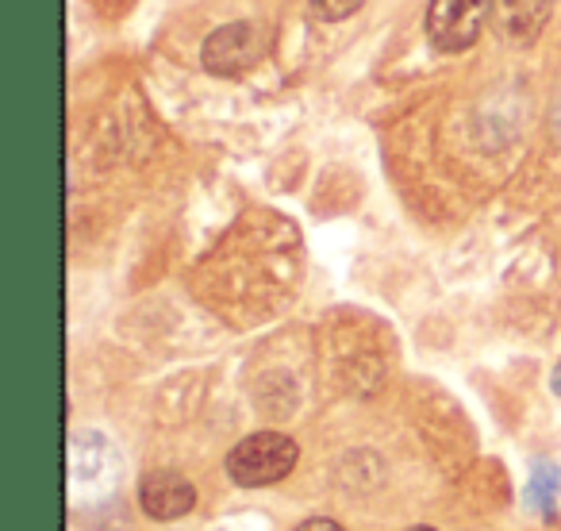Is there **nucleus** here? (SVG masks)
Wrapping results in <instances>:
<instances>
[{"mask_svg":"<svg viewBox=\"0 0 561 531\" xmlns=\"http://www.w3.org/2000/svg\"><path fill=\"white\" fill-rule=\"evenodd\" d=\"M553 16V0H496V24L507 43L530 47Z\"/></svg>","mask_w":561,"mask_h":531,"instance_id":"nucleus-5","label":"nucleus"},{"mask_svg":"<svg viewBox=\"0 0 561 531\" xmlns=\"http://www.w3.org/2000/svg\"><path fill=\"white\" fill-rule=\"evenodd\" d=\"M270 50V35L265 27L250 24V20H234V24H224L204 39L201 47V63L208 74L216 78H239V74L254 70L257 63Z\"/></svg>","mask_w":561,"mask_h":531,"instance_id":"nucleus-3","label":"nucleus"},{"mask_svg":"<svg viewBox=\"0 0 561 531\" xmlns=\"http://www.w3.org/2000/svg\"><path fill=\"white\" fill-rule=\"evenodd\" d=\"M297 531H346L343 523H335V520H323V516H316V520H305Z\"/></svg>","mask_w":561,"mask_h":531,"instance_id":"nucleus-8","label":"nucleus"},{"mask_svg":"<svg viewBox=\"0 0 561 531\" xmlns=\"http://www.w3.org/2000/svg\"><path fill=\"white\" fill-rule=\"evenodd\" d=\"M496 12V0H431L427 39L443 55H461L484 35V24Z\"/></svg>","mask_w":561,"mask_h":531,"instance_id":"nucleus-2","label":"nucleus"},{"mask_svg":"<svg viewBox=\"0 0 561 531\" xmlns=\"http://www.w3.org/2000/svg\"><path fill=\"white\" fill-rule=\"evenodd\" d=\"M408 531H435V528H408Z\"/></svg>","mask_w":561,"mask_h":531,"instance_id":"nucleus-10","label":"nucleus"},{"mask_svg":"<svg viewBox=\"0 0 561 531\" xmlns=\"http://www.w3.org/2000/svg\"><path fill=\"white\" fill-rule=\"evenodd\" d=\"M139 505L150 520H181L196 508V489L178 470H150L139 485Z\"/></svg>","mask_w":561,"mask_h":531,"instance_id":"nucleus-4","label":"nucleus"},{"mask_svg":"<svg viewBox=\"0 0 561 531\" xmlns=\"http://www.w3.org/2000/svg\"><path fill=\"white\" fill-rule=\"evenodd\" d=\"M362 4H366V0H308V9H312V16H316V20H328V24L354 16V12H358Z\"/></svg>","mask_w":561,"mask_h":531,"instance_id":"nucleus-6","label":"nucleus"},{"mask_svg":"<svg viewBox=\"0 0 561 531\" xmlns=\"http://www.w3.org/2000/svg\"><path fill=\"white\" fill-rule=\"evenodd\" d=\"M300 459V447L280 431H254L242 443L231 447L227 454V474L242 489H262V485H277L280 477H289Z\"/></svg>","mask_w":561,"mask_h":531,"instance_id":"nucleus-1","label":"nucleus"},{"mask_svg":"<svg viewBox=\"0 0 561 531\" xmlns=\"http://www.w3.org/2000/svg\"><path fill=\"white\" fill-rule=\"evenodd\" d=\"M550 385H553V393H558V397H561V362H558V366H553V377H550Z\"/></svg>","mask_w":561,"mask_h":531,"instance_id":"nucleus-9","label":"nucleus"},{"mask_svg":"<svg viewBox=\"0 0 561 531\" xmlns=\"http://www.w3.org/2000/svg\"><path fill=\"white\" fill-rule=\"evenodd\" d=\"M89 4H93L96 16H104V20H119V16H127V12H131L135 0H89Z\"/></svg>","mask_w":561,"mask_h":531,"instance_id":"nucleus-7","label":"nucleus"}]
</instances>
